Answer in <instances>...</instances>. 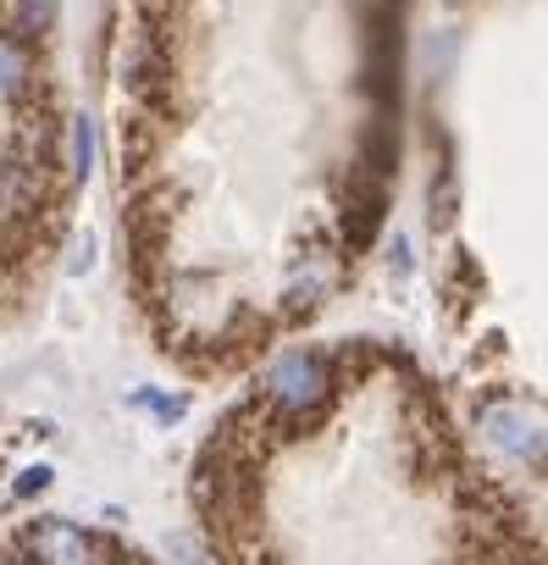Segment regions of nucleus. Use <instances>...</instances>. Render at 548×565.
I'll return each instance as SVG.
<instances>
[{
	"label": "nucleus",
	"mask_w": 548,
	"mask_h": 565,
	"mask_svg": "<svg viewBox=\"0 0 548 565\" xmlns=\"http://www.w3.org/2000/svg\"><path fill=\"white\" fill-rule=\"evenodd\" d=\"M266 394H271V405H283L289 416L311 422V416L333 399V372H327V361H322L316 350H289V355L271 361Z\"/></svg>",
	"instance_id": "1"
},
{
	"label": "nucleus",
	"mask_w": 548,
	"mask_h": 565,
	"mask_svg": "<svg viewBox=\"0 0 548 565\" xmlns=\"http://www.w3.org/2000/svg\"><path fill=\"white\" fill-rule=\"evenodd\" d=\"M482 433H487L504 455L542 466V422H537V411H526V405H515V399H498V405L482 411Z\"/></svg>",
	"instance_id": "2"
},
{
	"label": "nucleus",
	"mask_w": 548,
	"mask_h": 565,
	"mask_svg": "<svg viewBox=\"0 0 548 565\" xmlns=\"http://www.w3.org/2000/svg\"><path fill=\"white\" fill-rule=\"evenodd\" d=\"M29 548H34V565H100L95 537H89L84 526H73L67 515H45V521H34Z\"/></svg>",
	"instance_id": "3"
},
{
	"label": "nucleus",
	"mask_w": 548,
	"mask_h": 565,
	"mask_svg": "<svg viewBox=\"0 0 548 565\" xmlns=\"http://www.w3.org/2000/svg\"><path fill=\"white\" fill-rule=\"evenodd\" d=\"M0 23H7V40L40 45V40H51V29H56V0H7Z\"/></svg>",
	"instance_id": "4"
},
{
	"label": "nucleus",
	"mask_w": 548,
	"mask_h": 565,
	"mask_svg": "<svg viewBox=\"0 0 548 565\" xmlns=\"http://www.w3.org/2000/svg\"><path fill=\"white\" fill-rule=\"evenodd\" d=\"M350 211H355V222H344V233H350V244L361 249V244H372V233H377V222H383V183H377V178H355V183H350Z\"/></svg>",
	"instance_id": "5"
},
{
	"label": "nucleus",
	"mask_w": 548,
	"mask_h": 565,
	"mask_svg": "<svg viewBox=\"0 0 548 565\" xmlns=\"http://www.w3.org/2000/svg\"><path fill=\"white\" fill-rule=\"evenodd\" d=\"M327 282H333V260L327 255H305V266H294V277H289V289H283V300H289V311H311L322 295H327Z\"/></svg>",
	"instance_id": "6"
},
{
	"label": "nucleus",
	"mask_w": 548,
	"mask_h": 565,
	"mask_svg": "<svg viewBox=\"0 0 548 565\" xmlns=\"http://www.w3.org/2000/svg\"><path fill=\"white\" fill-rule=\"evenodd\" d=\"M34 95V62H29V45L0 34V100H29Z\"/></svg>",
	"instance_id": "7"
},
{
	"label": "nucleus",
	"mask_w": 548,
	"mask_h": 565,
	"mask_svg": "<svg viewBox=\"0 0 548 565\" xmlns=\"http://www.w3.org/2000/svg\"><path fill=\"white\" fill-rule=\"evenodd\" d=\"M67 150H73V178H89L95 172V156H100V145H95V117H73L67 122Z\"/></svg>",
	"instance_id": "8"
},
{
	"label": "nucleus",
	"mask_w": 548,
	"mask_h": 565,
	"mask_svg": "<svg viewBox=\"0 0 548 565\" xmlns=\"http://www.w3.org/2000/svg\"><path fill=\"white\" fill-rule=\"evenodd\" d=\"M454 211H460V178H454V167H438V178H432V227H449Z\"/></svg>",
	"instance_id": "9"
},
{
	"label": "nucleus",
	"mask_w": 548,
	"mask_h": 565,
	"mask_svg": "<svg viewBox=\"0 0 548 565\" xmlns=\"http://www.w3.org/2000/svg\"><path fill=\"white\" fill-rule=\"evenodd\" d=\"M128 405H139V411H150V416H161V422H183V416H189V399H183V394H155V388L128 394Z\"/></svg>",
	"instance_id": "10"
},
{
	"label": "nucleus",
	"mask_w": 548,
	"mask_h": 565,
	"mask_svg": "<svg viewBox=\"0 0 548 565\" xmlns=\"http://www.w3.org/2000/svg\"><path fill=\"white\" fill-rule=\"evenodd\" d=\"M95 255H100V238H95V233H78V238H73V260H67V271L84 277V271L95 266Z\"/></svg>",
	"instance_id": "11"
},
{
	"label": "nucleus",
	"mask_w": 548,
	"mask_h": 565,
	"mask_svg": "<svg viewBox=\"0 0 548 565\" xmlns=\"http://www.w3.org/2000/svg\"><path fill=\"white\" fill-rule=\"evenodd\" d=\"M166 554H172L178 565H211V559H205V548H200L194 537H183V532H178V537H166Z\"/></svg>",
	"instance_id": "12"
},
{
	"label": "nucleus",
	"mask_w": 548,
	"mask_h": 565,
	"mask_svg": "<svg viewBox=\"0 0 548 565\" xmlns=\"http://www.w3.org/2000/svg\"><path fill=\"white\" fill-rule=\"evenodd\" d=\"M51 477H56L51 466H29V471L18 477V493H45V488H51Z\"/></svg>",
	"instance_id": "13"
},
{
	"label": "nucleus",
	"mask_w": 548,
	"mask_h": 565,
	"mask_svg": "<svg viewBox=\"0 0 548 565\" xmlns=\"http://www.w3.org/2000/svg\"><path fill=\"white\" fill-rule=\"evenodd\" d=\"M388 271H394V277H399V282H405V277H410V244H405V238H399V233H394V249H388Z\"/></svg>",
	"instance_id": "14"
}]
</instances>
